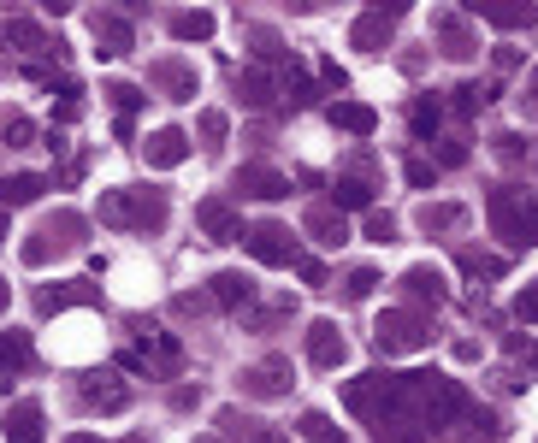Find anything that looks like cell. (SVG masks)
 I'll use <instances>...</instances> for the list:
<instances>
[{
  "label": "cell",
  "mask_w": 538,
  "mask_h": 443,
  "mask_svg": "<svg viewBox=\"0 0 538 443\" xmlns=\"http://www.w3.org/2000/svg\"><path fill=\"white\" fill-rule=\"evenodd\" d=\"M332 207H343V213H367V207H373V184H367V178H337Z\"/></svg>",
  "instance_id": "603a6c76"
},
{
  "label": "cell",
  "mask_w": 538,
  "mask_h": 443,
  "mask_svg": "<svg viewBox=\"0 0 538 443\" xmlns=\"http://www.w3.org/2000/svg\"><path fill=\"white\" fill-rule=\"evenodd\" d=\"M6 302H12V290H6V278H0V314H6Z\"/></svg>",
  "instance_id": "816d5d0a"
},
{
  "label": "cell",
  "mask_w": 538,
  "mask_h": 443,
  "mask_svg": "<svg viewBox=\"0 0 538 443\" xmlns=\"http://www.w3.org/2000/svg\"><path fill=\"white\" fill-rule=\"evenodd\" d=\"M497 154H503V160H521V154H527V142H521V136H497Z\"/></svg>",
  "instance_id": "7dc6e473"
},
{
  "label": "cell",
  "mask_w": 538,
  "mask_h": 443,
  "mask_svg": "<svg viewBox=\"0 0 538 443\" xmlns=\"http://www.w3.org/2000/svg\"><path fill=\"white\" fill-rule=\"evenodd\" d=\"M0 243H6V213H0Z\"/></svg>",
  "instance_id": "11a10c76"
},
{
  "label": "cell",
  "mask_w": 538,
  "mask_h": 443,
  "mask_svg": "<svg viewBox=\"0 0 538 443\" xmlns=\"http://www.w3.org/2000/svg\"><path fill=\"white\" fill-rule=\"evenodd\" d=\"M462 219H468V213L450 207V201H426V207H420V231H456Z\"/></svg>",
  "instance_id": "f1b7e54d"
},
{
  "label": "cell",
  "mask_w": 538,
  "mask_h": 443,
  "mask_svg": "<svg viewBox=\"0 0 538 443\" xmlns=\"http://www.w3.org/2000/svg\"><path fill=\"white\" fill-rule=\"evenodd\" d=\"M148 83H154L166 101H196V71L184 60H154L148 65Z\"/></svg>",
  "instance_id": "9c48e42d"
},
{
  "label": "cell",
  "mask_w": 538,
  "mask_h": 443,
  "mask_svg": "<svg viewBox=\"0 0 538 443\" xmlns=\"http://www.w3.org/2000/svg\"><path fill=\"white\" fill-rule=\"evenodd\" d=\"M142 154H148V166L154 172H172V166H184L190 160V136L178 125H166V130H154L148 142H142Z\"/></svg>",
  "instance_id": "ba28073f"
},
{
  "label": "cell",
  "mask_w": 538,
  "mask_h": 443,
  "mask_svg": "<svg viewBox=\"0 0 538 443\" xmlns=\"http://www.w3.org/2000/svg\"><path fill=\"white\" fill-rule=\"evenodd\" d=\"M462 272L468 278H503V260L497 254H479V249H462Z\"/></svg>",
  "instance_id": "e575fe53"
},
{
  "label": "cell",
  "mask_w": 538,
  "mask_h": 443,
  "mask_svg": "<svg viewBox=\"0 0 538 443\" xmlns=\"http://www.w3.org/2000/svg\"><path fill=\"white\" fill-rule=\"evenodd\" d=\"M414 0H367V12H385V18H403Z\"/></svg>",
  "instance_id": "f6af8a7d"
},
{
  "label": "cell",
  "mask_w": 538,
  "mask_h": 443,
  "mask_svg": "<svg viewBox=\"0 0 538 443\" xmlns=\"http://www.w3.org/2000/svg\"><path fill=\"white\" fill-rule=\"evenodd\" d=\"M373 290H379V272H373V266H355V272L343 278V296H349V302H367Z\"/></svg>",
  "instance_id": "836d02e7"
},
{
  "label": "cell",
  "mask_w": 538,
  "mask_h": 443,
  "mask_svg": "<svg viewBox=\"0 0 538 443\" xmlns=\"http://www.w3.org/2000/svg\"><path fill=\"white\" fill-rule=\"evenodd\" d=\"M24 367H30V343L18 331H6L0 337V373H24Z\"/></svg>",
  "instance_id": "d6a6232c"
},
{
  "label": "cell",
  "mask_w": 538,
  "mask_h": 443,
  "mask_svg": "<svg viewBox=\"0 0 538 443\" xmlns=\"http://www.w3.org/2000/svg\"><path fill=\"white\" fill-rule=\"evenodd\" d=\"M131 443H142V438H131Z\"/></svg>",
  "instance_id": "680465c9"
},
{
  "label": "cell",
  "mask_w": 538,
  "mask_h": 443,
  "mask_svg": "<svg viewBox=\"0 0 538 443\" xmlns=\"http://www.w3.org/2000/svg\"><path fill=\"white\" fill-rule=\"evenodd\" d=\"M485 213H491V231H497L509 249H538V201H533V195L491 190Z\"/></svg>",
  "instance_id": "7a4b0ae2"
},
{
  "label": "cell",
  "mask_w": 538,
  "mask_h": 443,
  "mask_svg": "<svg viewBox=\"0 0 538 443\" xmlns=\"http://www.w3.org/2000/svg\"><path fill=\"white\" fill-rule=\"evenodd\" d=\"M237 384H243V396L272 402V396H284V390H290V367H284V361H261V367H249Z\"/></svg>",
  "instance_id": "9a60e30c"
},
{
  "label": "cell",
  "mask_w": 538,
  "mask_h": 443,
  "mask_svg": "<svg viewBox=\"0 0 538 443\" xmlns=\"http://www.w3.org/2000/svg\"><path fill=\"white\" fill-rule=\"evenodd\" d=\"M361 231H367V243H379V249H385V243H397V219H391V213H367V225H361Z\"/></svg>",
  "instance_id": "d590c367"
},
{
  "label": "cell",
  "mask_w": 538,
  "mask_h": 443,
  "mask_svg": "<svg viewBox=\"0 0 538 443\" xmlns=\"http://www.w3.org/2000/svg\"><path fill=\"white\" fill-rule=\"evenodd\" d=\"M438 36H444V54H450V60H468L473 54V36H468L462 18H438Z\"/></svg>",
  "instance_id": "4dcf8cb0"
},
{
  "label": "cell",
  "mask_w": 538,
  "mask_h": 443,
  "mask_svg": "<svg viewBox=\"0 0 538 443\" xmlns=\"http://www.w3.org/2000/svg\"><path fill=\"white\" fill-rule=\"evenodd\" d=\"M77 243H83V219H77V213H54V219L24 243V266H48L54 254L77 249Z\"/></svg>",
  "instance_id": "277c9868"
},
{
  "label": "cell",
  "mask_w": 538,
  "mask_h": 443,
  "mask_svg": "<svg viewBox=\"0 0 538 443\" xmlns=\"http://www.w3.org/2000/svg\"><path fill=\"white\" fill-rule=\"evenodd\" d=\"M296 266H302V284L308 290H326V266L320 260H296Z\"/></svg>",
  "instance_id": "7bdbcfd3"
},
{
  "label": "cell",
  "mask_w": 538,
  "mask_h": 443,
  "mask_svg": "<svg viewBox=\"0 0 538 443\" xmlns=\"http://www.w3.org/2000/svg\"><path fill=\"white\" fill-rule=\"evenodd\" d=\"M237 95H243V107H272V77L267 71H237Z\"/></svg>",
  "instance_id": "83f0119b"
},
{
  "label": "cell",
  "mask_w": 538,
  "mask_h": 443,
  "mask_svg": "<svg viewBox=\"0 0 538 443\" xmlns=\"http://www.w3.org/2000/svg\"><path fill=\"white\" fill-rule=\"evenodd\" d=\"M77 302H95V284H66V290H36V314H60Z\"/></svg>",
  "instance_id": "7402d4cb"
},
{
  "label": "cell",
  "mask_w": 538,
  "mask_h": 443,
  "mask_svg": "<svg viewBox=\"0 0 538 443\" xmlns=\"http://www.w3.org/2000/svg\"><path fill=\"white\" fill-rule=\"evenodd\" d=\"M515 319H527V325H538V284H527V290L515 296Z\"/></svg>",
  "instance_id": "b9f144b4"
},
{
  "label": "cell",
  "mask_w": 538,
  "mask_h": 443,
  "mask_svg": "<svg viewBox=\"0 0 538 443\" xmlns=\"http://www.w3.org/2000/svg\"><path fill=\"white\" fill-rule=\"evenodd\" d=\"M296 432H302L308 443H349V438H343V426H332V414H320V408H314V414H302V420H296Z\"/></svg>",
  "instance_id": "4316f807"
},
{
  "label": "cell",
  "mask_w": 538,
  "mask_h": 443,
  "mask_svg": "<svg viewBox=\"0 0 538 443\" xmlns=\"http://www.w3.org/2000/svg\"><path fill=\"white\" fill-rule=\"evenodd\" d=\"M332 125L343 130V136H373V130H379V113H373L367 101H337V107H332Z\"/></svg>",
  "instance_id": "d6986e66"
},
{
  "label": "cell",
  "mask_w": 538,
  "mask_h": 443,
  "mask_svg": "<svg viewBox=\"0 0 538 443\" xmlns=\"http://www.w3.org/2000/svg\"><path fill=\"white\" fill-rule=\"evenodd\" d=\"M107 95H113L119 113H136V107H142V89H136V83H107Z\"/></svg>",
  "instance_id": "ab89813d"
},
{
  "label": "cell",
  "mask_w": 538,
  "mask_h": 443,
  "mask_svg": "<svg viewBox=\"0 0 538 443\" xmlns=\"http://www.w3.org/2000/svg\"><path fill=\"white\" fill-rule=\"evenodd\" d=\"M148 367H154L160 379H178V373H184V343H178V337H154V355H148Z\"/></svg>",
  "instance_id": "484cf974"
},
{
  "label": "cell",
  "mask_w": 538,
  "mask_h": 443,
  "mask_svg": "<svg viewBox=\"0 0 538 443\" xmlns=\"http://www.w3.org/2000/svg\"><path fill=\"white\" fill-rule=\"evenodd\" d=\"M450 95H456V101H450V107H456V113H462V119H473V113H479V107H485V101H491V95H497V83H456V89H450Z\"/></svg>",
  "instance_id": "f546056e"
},
{
  "label": "cell",
  "mask_w": 538,
  "mask_h": 443,
  "mask_svg": "<svg viewBox=\"0 0 538 443\" xmlns=\"http://www.w3.org/2000/svg\"><path fill=\"white\" fill-rule=\"evenodd\" d=\"M243 243H249V254L261 266H290L296 260V237L284 225H255V231H243Z\"/></svg>",
  "instance_id": "5b68a950"
},
{
  "label": "cell",
  "mask_w": 538,
  "mask_h": 443,
  "mask_svg": "<svg viewBox=\"0 0 538 443\" xmlns=\"http://www.w3.org/2000/svg\"><path fill=\"white\" fill-rule=\"evenodd\" d=\"M202 443H219V438H202Z\"/></svg>",
  "instance_id": "9f6ffc18"
},
{
  "label": "cell",
  "mask_w": 538,
  "mask_h": 443,
  "mask_svg": "<svg viewBox=\"0 0 538 443\" xmlns=\"http://www.w3.org/2000/svg\"><path fill=\"white\" fill-rule=\"evenodd\" d=\"M172 36L178 42H207L213 36V12H178L172 18Z\"/></svg>",
  "instance_id": "1f68e13d"
},
{
  "label": "cell",
  "mask_w": 538,
  "mask_h": 443,
  "mask_svg": "<svg viewBox=\"0 0 538 443\" xmlns=\"http://www.w3.org/2000/svg\"><path fill=\"white\" fill-rule=\"evenodd\" d=\"M66 443H101V438H95V432H71Z\"/></svg>",
  "instance_id": "f907efd6"
},
{
  "label": "cell",
  "mask_w": 538,
  "mask_h": 443,
  "mask_svg": "<svg viewBox=\"0 0 538 443\" xmlns=\"http://www.w3.org/2000/svg\"><path fill=\"white\" fill-rule=\"evenodd\" d=\"M0 136H6V148H30V142H36V125H30L24 113H12V119L0 125Z\"/></svg>",
  "instance_id": "8d00e7d4"
},
{
  "label": "cell",
  "mask_w": 538,
  "mask_h": 443,
  "mask_svg": "<svg viewBox=\"0 0 538 443\" xmlns=\"http://www.w3.org/2000/svg\"><path fill=\"white\" fill-rule=\"evenodd\" d=\"M533 361H538V349H533Z\"/></svg>",
  "instance_id": "6f0895ef"
},
{
  "label": "cell",
  "mask_w": 538,
  "mask_h": 443,
  "mask_svg": "<svg viewBox=\"0 0 538 443\" xmlns=\"http://www.w3.org/2000/svg\"><path fill=\"white\" fill-rule=\"evenodd\" d=\"M6 42H12V48H54V54L66 48V42H48V30H42L36 18H12V24H6Z\"/></svg>",
  "instance_id": "d4e9b609"
},
{
  "label": "cell",
  "mask_w": 538,
  "mask_h": 443,
  "mask_svg": "<svg viewBox=\"0 0 538 443\" xmlns=\"http://www.w3.org/2000/svg\"><path fill=\"white\" fill-rule=\"evenodd\" d=\"M196 130L207 136V148H219V142H225V130H231V119H225V113H202V119H196Z\"/></svg>",
  "instance_id": "f35d334b"
},
{
  "label": "cell",
  "mask_w": 538,
  "mask_h": 443,
  "mask_svg": "<svg viewBox=\"0 0 538 443\" xmlns=\"http://www.w3.org/2000/svg\"><path fill=\"white\" fill-rule=\"evenodd\" d=\"M302 231H308L320 249H343V243H349V219H343V207H308Z\"/></svg>",
  "instance_id": "7c38bea8"
},
{
  "label": "cell",
  "mask_w": 538,
  "mask_h": 443,
  "mask_svg": "<svg viewBox=\"0 0 538 443\" xmlns=\"http://www.w3.org/2000/svg\"><path fill=\"white\" fill-rule=\"evenodd\" d=\"M403 290H408V302H432V308H444V302H450V284H444V272H438V266H408Z\"/></svg>",
  "instance_id": "5bb4252c"
},
{
  "label": "cell",
  "mask_w": 538,
  "mask_h": 443,
  "mask_svg": "<svg viewBox=\"0 0 538 443\" xmlns=\"http://www.w3.org/2000/svg\"><path fill=\"white\" fill-rule=\"evenodd\" d=\"M196 225L207 231V243H237L243 237V219L231 213V201H202L196 207Z\"/></svg>",
  "instance_id": "4fadbf2b"
},
{
  "label": "cell",
  "mask_w": 538,
  "mask_h": 443,
  "mask_svg": "<svg viewBox=\"0 0 538 443\" xmlns=\"http://www.w3.org/2000/svg\"><path fill=\"white\" fill-rule=\"evenodd\" d=\"M249 443H284V432H255Z\"/></svg>",
  "instance_id": "681fc988"
},
{
  "label": "cell",
  "mask_w": 538,
  "mask_h": 443,
  "mask_svg": "<svg viewBox=\"0 0 538 443\" xmlns=\"http://www.w3.org/2000/svg\"><path fill=\"white\" fill-rule=\"evenodd\" d=\"M207 284H213V290H207L213 308H249V296H255V284H249L243 272H213Z\"/></svg>",
  "instance_id": "ac0fdd59"
},
{
  "label": "cell",
  "mask_w": 538,
  "mask_h": 443,
  "mask_svg": "<svg viewBox=\"0 0 538 443\" xmlns=\"http://www.w3.org/2000/svg\"><path fill=\"white\" fill-rule=\"evenodd\" d=\"M391 30H397V18H385V12H361L355 30H349V42H355L361 54H385V48H391Z\"/></svg>",
  "instance_id": "2e32d148"
},
{
  "label": "cell",
  "mask_w": 538,
  "mask_h": 443,
  "mask_svg": "<svg viewBox=\"0 0 538 443\" xmlns=\"http://www.w3.org/2000/svg\"><path fill=\"white\" fill-rule=\"evenodd\" d=\"M308 361H314L320 373H332V367L349 361V343H343V331H337L332 319H314V325H308Z\"/></svg>",
  "instance_id": "52a82bcc"
},
{
  "label": "cell",
  "mask_w": 538,
  "mask_h": 443,
  "mask_svg": "<svg viewBox=\"0 0 538 443\" xmlns=\"http://www.w3.org/2000/svg\"><path fill=\"white\" fill-rule=\"evenodd\" d=\"M119 12H142V0H119Z\"/></svg>",
  "instance_id": "db71d44e"
},
{
  "label": "cell",
  "mask_w": 538,
  "mask_h": 443,
  "mask_svg": "<svg viewBox=\"0 0 538 443\" xmlns=\"http://www.w3.org/2000/svg\"><path fill=\"white\" fill-rule=\"evenodd\" d=\"M408 184H414V190H432V184H438V166H432V160H408Z\"/></svg>",
  "instance_id": "60d3db41"
},
{
  "label": "cell",
  "mask_w": 538,
  "mask_h": 443,
  "mask_svg": "<svg viewBox=\"0 0 538 443\" xmlns=\"http://www.w3.org/2000/svg\"><path fill=\"white\" fill-rule=\"evenodd\" d=\"M438 119H444V101L438 95H414V107H408V130L426 142V136H438Z\"/></svg>",
  "instance_id": "cb8c5ba5"
},
{
  "label": "cell",
  "mask_w": 538,
  "mask_h": 443,
  "mask_svg": "<svg viewBox=\"0 0 538 443\" xmlns=\"http://www.w3.org/2000/svg\"><path fill=\"white\" fill-rule=\"evenodd\" d=\"M462 160H468L462 142H438V166H462Z\"/></svg>",
  "instance_id": "ee69618b"
},
{
  "label": "cell",
  "mask_w": 538,
  "mask_h": 443,
  "mask_svg": "<svg viewBox=\"0 0 538 443\" xmlns=\"http://www.w3.org/2000/svg\"><path fill=\"white\" fill-rule=\"evenodd\" d=\"M527 89H533V107H538V71H527Z\"/></svg>",
  "instance_id": "f5cc1de1"
},
{
  "label": "cell",
  "mask_w": 538,
  "mask_h": 443,
  "mask_svg": "<svg viewBox=\"0 0 538 443\" xmlns=\"http://www.w3.org/2000/svg\"><path fill=\"white\" fill-rule=\"evenodd\" d=\"M237 190L255 195V201H284V195H290V178L272 172V166H261V160H249V166H237Z\"/></svg>",
  "instance_id": "8fae6325"
},
{
  "label": "cell",
  "mask_w": 538,
  "mask_h": 443,
  "mask_svg": "<svg viewBox=\"0 0 538 443\" xmlns=\"http://www.w3.org/2000/svg\"><path fill=\"white\" fill-rule=\"evenodd\" d=\"M77 396H83V408H89V414H125V408H131V390H125L119 379H107V373L83 379Z\"/></svg>",
  "instance_id": "30bf717a"
},
{
  "label": "cell",
  "mask_w": 538,
  "mask_h": 443,
  "mask_svg": "<svg viewBox=\"0 0 538 443\" xmlns=\"http://www.w3.org/2000/svg\"><path fill=\"white\" fill-rule=\"evenodd\" d=\"M219 426H225V432H231V438H255V432H261V426H255V420H249V414H237V408H219Z\"/></svg>",
  "instance_id": "74e56055"
},
{
  "label": "cell",
  "mask_w": 538,
  "mask_h": 443,
  "mask_svg": "<svg viewBox=\"0 0 538 443\" xmlns=\"http://www.w3.org/2000/svg\"><path fill=\"white\" fill-rule=\"evenodd\" d=\"M6 443H42V402H12L6 408Z\"/></svg>",
  "instance_id": "e0dca14e"
},
{
  "label": "cell",
  "mask_w": 538,
  "mask_h": 443,
  "mask_svg": "<svg viewBox=\"0 0 538 443\" xmlns=\"http://www.w3.org/2000/svg\"><path fill=\"white\" fill-rule=\"evenodd\" d=\"M373 343L385 355H414V349L432 343V325H426V314H414V308H385L379 325H373Z\"/></svg>",
  "instance_id": "3957f363"
},
{
  "label": "cell",
  "mask_w": 538,
  "mask_h": 443,
  "mask_svg": "<svg viewBox=\"0 0 538 443\" xmlns=\"http://www.w3.org/2000/svg\"><path fill=\"white\" fill-rule=\"evenodd\" d=\"M320 77H326V89H337V95H343V89H349V77H343V65H320Z\"/></svg>",
  "instance_id": "bcb514c9"
},
{
  "label": "cell",
  "mask_w": 538,
  "mask_h": 443,
  "mask_svg": "<svg viewBox=\"0 0 538 443\" xmlns=\"http://www.w3.org/2000/svg\"><path fill=\"white\" fill-rule=\"evenodd\" d=\"M462 12H473V18H491L497 30H527L538 18L533 0H462Z\"/></svg>",
  "instance_id": "8992f818"
},
{
  "label": "cell",
  "mask_w": 538,
  "mask_h": 443,
  "mask_svg": "<svg viewBox=\"0 0 538 443\" xmlns=\"http://www.w3.org/2000/svg\"><path fill=\"white\" fill-rule=\"evenodd\" d=\"M42 6H48L54 18H66V12H71V6H77V0H42Z\"/></svg>",
  "instance_id": "c3c4849f"
},
{
  "label": "cell",
  "mask_w": 538,
  "mask_h": 443,
  "mask_svg": "<svg viewBox=\"0 0 538 443\" xmlns=\"http://www.w3.org/2000/svg\"><path fill=\"white\" fill-rule=\"evenodd\" d=\"M42 190H48V178L12 172V178H0V207H30V201H42Z\"/></svg>",
  "instance_id": "ffe728a7"
},
{
  "label": "cell",
  "mask_w": 538,
  "mask_h": 443,
  "mask_svg": "<svg viewBox=\"0 0 538 443\" xmlns=\"http://www.w3.org/2000/svg\"><path fill=\"white\" fill-rule=\"evenodd\" d=\"M95 54H107V60L131 54V24L125 18H95Z\"/></svg>",
  "instance_id": "44dd1931"
},
{
  "label": "cell",
  "mask_w": 538,
  "mask_h": 443,
  "mask_svg": "<svg viewBox=\"0 0 538 443\" xmlns=\"http://www.w3.org/2000/svg\"><path fill=\"white\" fill-rule=\"evenodd\" d=\"M166 195L160 190H107L101 195V225L113 231H160L166 225Z\"/></svg>",
  "instance_id": "6da1fadb"
}]
</instances>
